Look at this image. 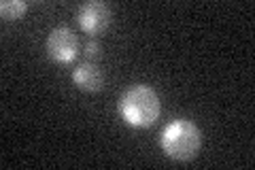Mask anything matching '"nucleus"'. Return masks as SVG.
<instances>
[{
	"instance_id": "1",
	"label": "nucleus",
	"mask_w": 255,
	"mask_h": 170,
	"mask_svg": "<svg viewBox=\"0 0 255 170\" xmlns=\"http://www.w3.org/2000/svg\"><path fill=\"white\" fill-rule=\"evenodd\" d=\"M159 111H162L159 96L149 85H132L119 98V113L126 124L132 128L153 126L159 117Z\"/></svg>"
},
{
	"instance_id": "2",
	"label": "nucleus",
	"mask_w": 255,
	"mask_h": 170,
	"mask_svg": "<svg viewBox=\"0 0 255 170\" xmlns=\"http://www.w3.org/2000/svg\"><path fill=\"white\" fill-rule=\"evenodd\" d=\"M202 145V132L194 121L189 119H174L168 124L159 139V147L166 158L174 162H189L198 156Z\"/></svg>"
},
{
	"instance_id": "3",
	"label": "nucleus",
	"mask_w": 255,
	"mask_h": 170,
	"mask_svg": "<svg viewBox=\"0 0 255 170\" xmlns=\"http://www.w3.org/2000/svg\"><path fill=\"white\" fill-rule=\"evenodd\" d=\"M47 55L58 64H70L79 53V38L70 28L58 26L49 32L45 43Z\"/></svg>"
},
{
	"instance_id": "4",
	"label": "nucleus",
	"mask_w": 255,
	"mask_h": 170,
	"mask_svg": "<svg viewBox=\"0 0 255 170\" xmlns=\"http://www.w3.org/2000/svg\"><path fill=\"white\" fill-rule=\"evenodd\" d=\"M77 21L79 28L87 34H102L105 30H109L111 21H113V11L107 2L90 0V2H83L77 9Z\"/></svg>"
},
{
	"instance_id": "5",
	"label": "nucleus",
	"mask_w": 255,
	"mask_h": 170,
	"mask_svg": "<svg viewBox=\"0 0 255 170\" xmlns=\"http://www.w3.org/2000/svg\"><path fill=\"white\" fill-rule=\"evenodd\" d=\"M73 81H75V85L79 87V90L94 94V92L102 90V85H105V75H102L98 64L83 62V64H79V66L75 68Z\"/></svg>"
},
{
	"instance_id": "6",
	"label": "nucleus",
	"mask_w": 255,
	"mask_h": 170,
	"mask_svg": "<svg viewBox=\"0 0 255 170\" xmlns=\"http://www.w3.org/2000/svg\"><path fill=\"white\" fill-rule=\"evenodd\" d=\"M26 11H28V4L21 2V0H4V2L0 4V15H2L4 21L19 19Z\"/></svg>"
},
{
	"instance_id": "7",
	"label": "nucleus",
	"mask_w": 255,
	"mask_h": 170,
	"mask_svg": "<svg viewBox=\"0 0 255 170\" xmlns=\"http://www.w3.org/2000/svg\"><path fill=\"white\" fill-rule=\"evenodd\" d=\"M85 55H87V60H98L100 55H102L100 43H96V40H90V43L85 45Z\"/></svg>"
}]
</instances>
